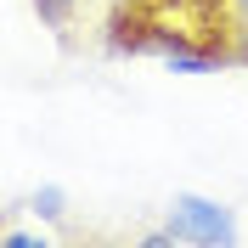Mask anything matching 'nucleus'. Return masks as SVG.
<instances>
[{
	"label": "nucleus",
	"mask_w": 248,
	"mask_h": 248,
	"mask_svg": "<svg viewBox=\"0 0 248 248\" xmlns=\"http://www.w3.org/2000/svg\"><path fill=\"white\" fill-rule=\"evenodd\" d=\"M226 6H232V17H237V23L248 29V0H226Z\"/></svg>",
	"instance_id": "39448f33"
},
{
	"label": "nucleus",
	"mask_w": 248,
	"mask_h": 248,
	"mask_svg": "<svg viewBox=\"0 0 248 248\" xmlns=\"http://www.w3.org/2000/svg\"><path fill=\"white\" fill-rule=\"evenodd\" d=\"M119 6H124V0H119Z\"/></svg>",
	"instance_id": "423d86ee"
},
{
	"label": "nucleus",
	"mask_w": 248,
	"mask_h": 248,
	"mask_svg": "<svg viewBox=\"0 0 248 248\" xmlns=\"http://www.w3.org/2000/svg\"><path fill=\"white\" fill-rule=\"evenodd\" d=\"M34 12H40L46 29H62V23L74 17V0H34Z\"/></svg>",
	"instance_id": "7ed1b4c3"
},
{
	"label": "nucleus",
	"mask_w": 248,
	"mask_h": 248,
	"mask_svg": "<svg viewBox=\"0 0 248 248\" xmlns=\"http://www.w3.org/2000/svg\"><path fill=\"white\" fill-rule=\"evenodd\" d=\"M29 209H34L40 220H62V215H68V192H62V186H34Z\"/></svg>",
	"instance_id": "f03ea898"
},
{
	"label": "nucleus",
	"mask_w": 248,
	"mask_h": 248,
	"mask_svg": "<svg viewBox=\"0 0 248 248\" xmlns=\"http://www.w3.org/2000/svg\"><path fill=\"white\" fill-rule=\"evenodd\" d=\"M170 226L181 243H198V248H220V243H237V220L226 203L215 198H198V192H175L170 203Z\"/></svg>",
	"instance_id": "f257e3e1"
},
{
	"label": "nucleus",
	"mask_w": 248,
	"mask_h": 248,
	"mask_svg": "<svg viewBox=\"0 0 248 248\" xmlns=\"http://www.w3.org/2000/svg\"><path fill=\"white\" fill-rule=\"evenodd\" d=\"M6 248H51L46 232H6Z\"/></svg>",
	"instance_id": "20e7f679"
}]
</instances>
